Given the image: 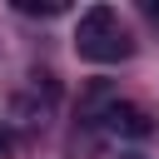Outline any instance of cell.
<instances>
[{
  "mask_svg": "<svg viewBox=\"0 0 159 159\" xmlns=\"http://www.w3.org/2000/svg\"><path fill=\"white\" fill-rule=\"evenodd\" d=\"M99 119H104L109 134H124V139H144V134H154L149 109H144V104H129V99H109V104L99 109Z\"/></svg>",
  "mask_w": 159,
  "mask_h": 159,
  "instance_id": "1",
  "label": "cell"
},
{
  "mask_svg": "<svg viewBox=\"0 0 159 159\" xmlns=\"http://www.w3.org/2000/svg\"><path fill=\"white\" fill-rule=\"evenodd\" d=\"M109 30H119V15H114L109 5H89V10L80 15V25H75V50H80V45H94V40H104Z\"/></svg>",
  "mask_w": 159,
  "mask_h": 159,
  "instance_id": "2",
  "label": "cell"
},
{
  "mask_svg": "<svg viewBox=\"0 0 159 159\" xmlns=\"http://www.w3.org/2000/svg\"><path fill=\"white\" fill-rule=\"evenodd\" d=\"M80 55H84V60H94V65H119V60H129V55H134V40H129L124 30H109L104 40L80 45Z\"/></svg>",
  "mask_w": 159,
  "mask_h": 159,
  "instance_id": "3",
  "label": "cell"
},
{
  "mask_svg": "<svg viewBox=\"0 0 159 159\" xmlns=\"http://www.w3.org/2000/svg\"><path fill=\"white\" fill-rule=\"evenodd\" d=\"M15 10H20V15H45V20H50V15H65L70 5H65V0H15Z\"/></svg>",
  "mask_w": 159,
  "mask_h": 159,
  "instance_id": "4",
  "label": "cell"
},
{
  "mask_svg": "<svg viewBox=\"0 0 159 159\" xmlns=\"http://www.w3.org/2000/svg\"><path fill=\"white\" fill-rule=\"evenodd\" d=\"M0 159H15V134L0 124Z\"/></svg>",
  "mask_w": 159,
  "mask_h": 159,
  "instance_id": "5",
  "label": "cell"
},
{
  "mask_svg": "<svg viewBox=\"0 0 159 159\" xmlns=\"http://www.w3.org/2000/svg\"><path fill=\"white\" fill-rule=\"evenodd\" d=\"M144 15H149V20L159 25V0H149V5H144Z\"/></svg>",
  "mask_w": 159,
  "mask_h": 159,
  "instance_id": "6",
  "label": "cell"
},
{
  "mask_svg": "<svg viewBox=\"0 0 159 159\" xmlns=\"http://www.w3.org/2000/svg\"><path fill=\"white\" fill-rule=\"evenodd\" d=\"M124 159H139V154H124Z\"/></svg>",
  "mask_w": 159,
  "mask_h": 159,
  "instance_id": "7",
  "label": "cell"
}]
</instances>
